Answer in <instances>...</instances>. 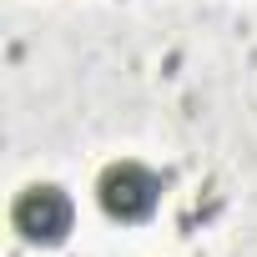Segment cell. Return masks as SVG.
Listing matches in <instances>:
<instances>
[{"instance_id": "6da1fadb", "label": "cell", "mask_w": 257, "mask_h": 257, "mask_svg": "<svg viewBox=\"0 0 257 257\" xmlns=\"http://www.w3.org/2000/svg\"><path fill=\"white\" fill-rule=\"evenodd\" d=\"M96 202L111 222H147L162 202V177L147 167V162H132L121 157L111 167H101L96 177Z\"/></svg>"}, {"instance_id": "7a4b0ae2", "label": "cell", "mask_w": 257, "mask_h": 257, "mask_svg": "<svg viewBox=\"0 0 257 257\" xmlns=\"http://www.w3.org/2000/svg\"><path fill=\"white\" fill-rule=\"evenodd\" d=\"M11 222L26 242H41V247H56L66 242L71 222H76V207L71 197L56 187V182H31L16 202H11Z\"/></svg>"}]
</instances>
